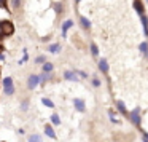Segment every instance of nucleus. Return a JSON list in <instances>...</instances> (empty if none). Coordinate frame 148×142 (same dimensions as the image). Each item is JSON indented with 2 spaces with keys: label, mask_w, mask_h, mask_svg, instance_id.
<instances>
[{
  "label": "nucleus",
  "mask_w": 148,
  "mask_h": 142,
  "mask_svg": "<svg viewBox=\"0 0 148 142\" xmlns=\"http://www.w3.org/2000/svg\"><path fill=\"white\" fill-rule=\"evenodd\" d=\"M2 142H5V141H2Z\"/></svg>",
  "instance_id": "nucleus-34"
},
{
  "label": "nucleus",
  "mask_w": 148,
  "mask_h": 142,
  "mask_svg": "<svg viewBox=\"0 0 148 142\" xmlns=\"http://www.w3.org/2000/svg\"><path fill=\"white\" fill-rule=\"evenodd\" d=\"M132 7H134L135 11H137L138 16H143L145 14V5H143L142 0H134V2H132Z\"/></svg>",
  "instance_id": "nucleus-7"
},
{
  "label": "nucleus",
  "mask_w": 148,
  "mask_h": 142,
  "mask_svg": "<svg viewBox=\"0 0 148 142\" xmlns=\"http://www.w3.org/2000/svg\"><path fill=\"white\" fill-rule=\"evenodd\" d=\"M38 78H40V83H46V81H51L53 78V74H45V72H42V74L38 75Z\"/></svg>",
  "instance_id": "nucleus-17"
},
{
  "label": "nucleus",
  "mask_w": 148,
  "mask_h": 142,
  "mask_svg": "<svg viewBox=\"0 0 148 142\" xmlns=\"http://www.w3.org/2000/svg\"><path fill=\"white\" fill-rule=\"evenodd\" d=\"M0 8H3V10L10 11V8H8V3H7V0H0Z\"/></svg>",
  "instance_id": "nucleus-30"
},
{
  "label": "nucleus",
  "mask_w": 148,
  "mask_h": 142,
  "mask_svg": "<svg viewBox=\"0 0 148 142\" xmlns=\"http://www.w3.org/2000/svg\"><path fill=\"white\" fill-rule=\"evenodd\" d=\"M18 134H19V136H24V134H26V131H24V128H19V129H18Z\"/></svg>",
  "instance_id": "nucleus-32"
},
{
  "label": "nucleus",
  "mask_w": 148,
  "mask_h": 142,
  "mask_svg": "<svg viewBox=\"0 0 148 142\" xmlns=\"http://www.w3.org/2000/svg\"><path fill=\"white\" fill-rule=\"evenodd\" d=\"M73 27V21L72 19H67V21H64V24H62V37H67V30L69 29H72Z\"/></svg>",
  "instance_id": "nucleus-11"
},
{
  "label": "nucleus",
  "mask_w": 148,
  "mask_h": 142,
  "mask_svg": "<svg viewBox=\"0 0 148 142\" xmlns=\"http://www.w3.org/2000/svg\"><path fill=\"white\" fill-rule=\"evenodd\" d=\"M13 30L14 27L10 21H0V39H3L5 35H11Z\"/></svg>",
  "instance_id": "nucleus-3"
},
{
  "label": "nucleus",
  "mask_w": 148,
  "mask_h": 142,
  "mask_svg": "<svg viewBox=\"0 0 148 142\" xmlns=\"http://www.w3.org/2000/svg\"><path fill=\"white\" fill-rule=\"evenodd\" d=\"M138 51L142 53V56H143L145 59H148V42H142L140 45H138Z\"/></svg>",
  "instance_id": "nucleus-13"
},
{
  "label": "nucleus",
  "mask_w": 148,
  "mask_h": 142,
  "mask_svg": "<svg viewBox=\"0 0 148 142\" xmlns=\"http://www.w3.org/2000/svg\"><path fill=\"white\" fill-rule=\"evenodd\" d=\"M10 5L13 10H19L23 7V0H10Z\"/></svg>",
  "instance_id": "nucleus-23"
},
{
  "label": "nucleus",
  "mask_w": 148,
  "mask_h": 142,
  "mask_svg": "<svg viewBox=\"0 0 148 142\" xmlns=\"http://www.w3.org/2000/svg\"><path fill=\"white\" fill-rule=\"evenodd\" d=\"M73 105H75V109H77V112H80V113L86 112V102H84V99L75 97V99H73Z\"/></svg>",
  "instance_id": "nucleus-5"
},
{
  "label": "nucleus",
  "mask_w": 148,
  "mask_h": 142,
  "mask_svg": "<svg viewBox=\"0 0 148 142\" xmlns=\"http://www.w3.org/2000/svg\"><path fill=\"white\" fill-rule=\"evenodd\" d=\"M38 85H40L38 75H37V74H30L29 78H27V88H29V90H35Z\"/></svg>",
  "instance_id": "nucleus-4"
},
{
  "label": "nucleus",
  "mask_w": 148,
  "mask_h": 142,
  "mask_svg": "<svg viewBox=\"0 0 148 142\" xmlns=\"http://www.w3.org/2000/svg\"><path fill=\"white\" fill-rule=\"evenodd\" d=\"M49 120H51V125H53V126H59V125H61V118H59L58 113H53Z\"/></svg>",
  "instance_id": "nucleus-24"
},
{
  "label": "nucleus",
  "mask_w": 148,
  "mask_h": 142,
  "mask_svg": "<svg viewBox=\"0 0 148 142\" xmlns=\"http://www.w3.org/2000/svg\"><path fill=\"white\" fill-rule=\"evenodd\" d=\"M89 51H91V56H92V58H97V56H99V46L94 42H91L89 43Z\"/></svg>",
  "instance_id": "nucleus-18"
},
{
  "label": "nucleus",
  "mask_w": 148,
  "mask_h": 142,
  "mask_svg": "<svg viewBox=\"0 0 148 142\" xmlns=\"http://www.w3.org/2000/svg\"><path fill=\"white\" fill-rule=\"evenodd\" d=\"M29 107H30V101L29 99H23V101H21V104H19L21 112H27V110H29Z\"/></svg>",
  "instance_id": "nucleus-19"
},
{
  "label": "nucleus",
  "mask_w": 148,
  "mask_h": 142,
  "mask_svg": "<svg viewBox=\"0 0 148 142\" xmlns=\"http://www.w3.org/2000/svg\"><path fill=\"white\" fill-rule=\"evenodd\" d=\"M80 2H81V0H75V3H80Z\"/></svg>",
  "instance_id": "nucleus-33"
},
{
  "label": "nucleus",
  "mask_w": 148,
  "mask_h": 142,
  "mask_svg": "<svg viewBox=\"0 0 148 142\" xmlns=\"http://www.w3.org/2000/svg\"><path fill=\"white\" fill-rule=\"evenodd\" d=\"M51 7H53V10H54L56 14H62V13H64V3H61V2H54Z\"/></svg>",
  "instance_id": "nucleus-14"
},
{
  "label": "nucleus",
  "mask_w": 148,
  "mask_h": 142,
  "mask_svg": "<svg viewBox=\"0 0 148 142\" xmlns=\"http://www.w3.org/2000/svg\"><path fill=\"white\" fill-rule=\"evenodd\" d=\"M53 69H54V64H53V62H48V61L42 65V72H45V74H53Z\"/></svg>",
  "instance_id": "nucleus-16"
},
{
  "label": "nucleus",
  "mask_w": 148,
  "mask_h": 142,
  "mask_svg": "<svg viewBox=\"0 0 148 142\" xmlns=\"http://www.w3.org/2000/svg\"><path fill=\"white\" fill-rule=\"evenodd\" d=\"M29 61V54H27V50L24 48V56H23V59L19 61V64H23V62H27Z\"/></svg>",
  "instance_id": "nucleus-29"
},
{
  "label": "nucleus",
  "mask_w": 148,
  "mask_h": 142,
  "mask_svg": "<svg viewBox=\"0 0 148 142\" xmlns=\"http://www.w3.org/2000/svg\"><path fill=\"white\" fill-rule=\"evenodd\" d=\"M99 70L102 72V74H108V70H110V65H108V61H107L105 58H102V59H99Z\"/></svg>",
  "instance_id": "nucleus-10"
},
{
  "label": "nucleus",
  "mask_w": 148,
  "mask_h": 142,
  "mask_svg": "<svg viewBox=\"0 0 148 142\" xmlns=\"http://www.w3.org/2000/svg\"><path fill=\"white\" fill-rule=\"evenodd\" d=\"M27 142H43V137L40 134H30L29 137H27Z\"/></svg>",
  "instance_id": "nucleus-20"
},
{
  "label": "nucleus",
  "mask_w": 148,
  "mask_h": 142,
  "mask_svg": "<svg viewBox=\"0 0 148 142\" xmlns=\"http://www.w3.org/2000/svg\"><path fill=\"white\" fill-rule=\"evenodd\" d=\"M62 77H64V80H67V81H80V78H78V75H77L75 70H65Z\"/></svg>",
  "instance_id": "nucleus-8"
},
{
  "label": "nucleus",
  "mask_w": 148,
  "mask_h": 142,
  "mask_svg": "<svg viewBox=\"0 0 148 142\" xmlns=\"http://www.w3.org/2000/svg\"><path fill=\"white\" fill-rule=\"evenodd\" d=\"M140 23H142V27H143V34H145V37H148V16H147V14L140 16Z\"/></svg>",
  "instance_id": "nucleus-15"
},
{
  "label": "nucleus",
  "mask_w": 148,
  "mask_h": 142,
  "mask_svg": "<svg viewBox=\"0 0 148 142\" xmlns=\"http://www.w3.org/2000/svg\"><path fill=\"white\" fill-rule=\"evenodd\" d=\"M91 85H92L94 88H100V85H102V81H100V78H97V77H92V80H91Z\"/></svg>",
  "instance_id": "nucleus-26"
},
{
  "label": "nucleus",
  "mask_w": 148,
  "mask_h": 142,
  "mask_svg": "<svg viewBox=\"0 0 148 142\" xmlns=\"http://www.w3.org/2000/svg\"><path fill=\"white\" fill-rule=\"evenodd\" d=\"M75 72H77V75H80L81 78H88V74L86 72H83V70H78V69H73Z\"/></svg>",
  "instance_id": "nucleus-31"
},
{
  "label": "nucleus",
  "mask_w": 148,
  "mask_h": 142,
  "mask_svg": "<svg viewBox=\"0 0 148 142\" xmlns=\"http://www.w3.org/2000/svg\"><path fill=\"white\" fill-rule=\"evenodd\" d=\"M127 118L131 120V123H132L134 126L140 128V125H142V110H140V107H135L134 110H131Z\"/></svg>",
  "instance_id": "nucleus-1"
},
{
  "label": "nucleus",
  "mask_w": 148,
  "mask_h": 142,
  "mask_svg": "<svg viewBox=\"0 0 148 142\" xmlns=\"http://www.w3.org/2000/svg\"><path fill=\"white\" fill-rule=\"evenodd\" d=\"M35 62H37V64H40V65H43V64L46 62V56H43V54L37 56V58H35Z\"/></svg>",
  "instance_id": "nucleus-27"
},
{
  "label": "nucleus",
  "mask_w": 148,
  "mask_h": 142,
  "mask_svg": "<svg viewBox=\"0 0 148 142\" xmlns=\"http://www.w3.org/2000/svg\"><path fill=\"white\" fill-rule=\"evenodd\" d=\"M138 129H140V136H142V141H143V142H148V132H147V131H143V129H142V128H138Z\"/></svg>",
  "instance_id": "nucleus-28"
},
{
  "label": "nucleus",
  "mask_w": 148,
  "mask_h": 142,
  "mask_svg": "<svg viewBox=\"0 0 148 142\" xmlns=\"http://www.w3.org/2000/svg\"><path fill=\"white\" fill-rule=\"evenodd\" d=\"M108 120H110L112 123H115V125H119V123H121L118 118H116L115 113H113V110H108Z\"/></svg>",
  "instance_id": "nucleus-25"
},
{
  "label": "nucleus",
  "mask_w": 148,
  "mask_h": 142,
  "mask_svg": "<svg viewBox=\"0 0 148 142\" xmlns=\"http://www.w3.org/2000/svg\"><path fill=\"white\" fill-rule=\"evenodd\" d=\"M42 104H43L45 107H48V109H54V107H56L54 102H53L49 97H43V99H42Z\"/></svg>",
  "instance_id": "nucleus-22"
},
{
  "label": "nucleus",
  "mask_w": 148,
  "mask_h": 142,
  "mask_svg": "<svg viewBox=\"0 0 148 142\" xmlns=\"http://www.w3.org/2000/svg\"><path fill=\"white\" fill-rule=\"evenodd\" d=\"M43 131H45V134L48 136V137H51V139H56V137H58V136H56V131H54V128H53L51 123H46V125L43 126Z\"/></svg>",
  "instance_id": "nucleus-9"
},
{
  "label": "nucleus",
  "mask_w": 148,
  "mask_h": 142,
  "mask_svg": "<svg viewBox=\"0 0 148 142\" xmlns=\"http://www.w3.org/2000/svg\"><path fill=\"white\" fill-rule=\"evenodd\" d=\"M147 2H148V0H147Z\"/></svg>",
  "instance_id": "nucleus-35"
},
{
  "label": "nucleus",
  "mask_w": 148,
  "mask_h": 142,
  "mask_svg": "<svg viewBox=\"0 0 148 142\" xmlns=\"http://www.w3.org/2000/svg\"><path fill=\"white\" fill-rule=\"evenodd\" d=\"M80 26L83 27V30H91V21L86 16H80Z\"/></svg>",
  "instance_id": "nucleus-12"
},
{
  "label": "nucleus",
  "mask_w": 148,
  "mask_h": 142,
  "mask_svg": "<svg viewBox=\"0 0 148 142\" xmlns=\"http://www.w3.org/2000/svg\"><path fill=\"white\" fill-rule=\"evenodd\" d=\"M2 86H3V93L5 96H13L16 88H14V83H13V78L11 77H5L3 81H2Z\"/></svg>",
  "instance_id": "nucleus-2"
},
{
  "label": "nucleus",
  "mask_w": 148,
  "mask_h": 142,
  "mask_svg": "<svg viewBox=\"0 0 148 142\" xmlns=\"http://www.w3.org/2000/svg\"><path fill=\"white\" fill-rule=\"evenodd\" d=\"M48 51L49 53H59L61 51V43H51L48 46Z\"/></svg>",
  "instance_id": "nucleus-21"
},
{
  "label": "nucleus",
  "mask_w": 148,
  "mask_h": 142,
  "mask_svg": "<svg viewBox=\"0 0 148 142\" xmlns=\"http://www.w3.org/2000/svg\"><path fill=\"white\" fill-rule=\"evenodd\" d=\"M115 107L116 109H118V112L121 113L123 116H126V118H127L129 116V112H127V107H126V104H124V101H115Z\"/></svg>",
  "instance_id": "nucleus-6"
}]
</instances>
